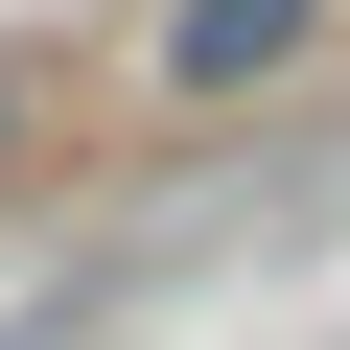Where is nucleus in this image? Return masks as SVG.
<instances>
[{
  "label": "nucleus",
  "instance_id": "f257e3e1",
  "mask_svg": "<svg viewBox=\"0 0 350 350\" xmlns=\"http://www.w3.org/2000/svg\"><path fill=\"white\" fill-rule=\"evenodd\" d=\"M327 47V0H163V24H140V94L163 117H234V94H280Z\"/></svg>",
  "mask_w": 350,
  "mask_h": 350
},
{
  "label": "nucleus",
  "instance_id": "f03ea898",
  "mask_svg": "<svg viewBox=\"0 0 350 350\" xmlns=\"http://www.w3.org/2000/svg\"><path fill=\"white\" fill-rule=\"evenodd\" d=\"M0 163H24V70H0Z\"/></svg>",
  "mask_w": 350,
  "mask_h": 350
}]
</instances>
